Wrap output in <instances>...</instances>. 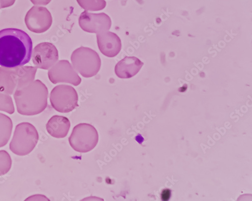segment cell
Listing matches in <instances>:
<instances>
[{"mask_svg": "<svg viewBox=\"0 0 252 201\" xmlns=\"http://www.w3.org/2000/svg\"><path fill=\"white\" fill-rule=\"evenodd\" d=\"M32 42L24 31L6 29L0 31V66L8 68L22 66L31 59Z\"/></svg>", "mask_w": 252, "mask_h": 201, "instance_id": "obj_1", "label": "cell"}, {"mask_svg": "<svg viewBox=\"0 0 252 201\" xmlns=\"http://www.w3.org/2000/svg\"><path fill=\"white\" fill-rule=\"evenodd\" d=\"M49 91L39 80L23 87L17 88L14 98L19 114L34 115L45 111L48 106Z\"/></svg>", "mask_w": 252, "mask_h": 201, "instance_id": "obj_2", "label": "cell"}, {"mask_svg": "<svg viewBox=\"0 0 252 201\" xmlns=\"http://www.w3.org/2000/svg\"><path fill=\"white\" fill-rule=\"evenodd\" d=\"M39 139L35 127L29 123H22L16 126L10 149L15 154L25 156L34 149Z\"/></svg>", "mask_w": 252, "mask_h": 201, "instance_id": "obj_3", "label": "cell"}, {"mask_svg": "<svg viewBox=\"0 0 252 201\" xmlns=\"http://www.w3.org/2000/svg\"><path fill=\"white\" fill-rule=\"evenodd\" d=\"M71 59L74 69L84 77L95 76L101 67V59L98 54L89 48L81 47L75 50Z\"/></svg>", "mask_w": 252, "mask_h": 201, "instance_id": "obj_4", "label": "cell"}, {"mask_svg": "<svg viewBox=\"0 0 252 201\" xmlns=\"http://www.w3.org/2000/svg\"><path fill=\"white\" fill-rule=\"evenodd\" d=\"M69 144L76 151L87 153L94 149L98 142L96 129L92 125L81 123L76 126L69 138Z\"/></svg>", "mask_w": 252, "mask_h": 201, "instance_id": "obj_5", "label": "cell"}, {"mask_svg": "<svg viewBox=\"0 0 252 201\" xmlns=\"http://www.w3.org/2000/svg\"><path fill=\"white\" fill-rule=\"evenodd\" d=\"M77 91L71 86L59 85L52 90L50 102L52 107L61 113H68L78 106Z\"/></svg>", "mask_w": 252, "mask_h": 201, "instance_id": "obj_6", "label": "cell"}, {"mask_svg": "<svg viewBox=\"0 0 252 201\" xmlns=\"http://www.w3.org/2000/svg\"><path fill=\"white\" fill-rule=\"evenodd\" d=\"M25 23L30 31L40 33L46 32L51 28L53 18L46 8L34 6L27 13Z\"/></svg>", "mask_w": 252, "mask_h": 201, "instance_id": "obj_7", "label": "cell"}, {"mask_svg": "<svg viewBox=\"0 0 252 201\" xmlns=\"http://www.w3.org/2000/svg\"><path fill=\"white\" fill-rule=\"evenodd\" d=\"M79 24L84 31L97 34L109 30L112 21L111 18L106 13L94 14L85 11L79 17Z\"/></svg>", "mask_w": 252, "mask_h": 201, "instance_id": "obj_8", "label": "cell"}, {"mask_svg": "<svg viewBox=\"0 0 252 201\" xmlns=\"http://www.w3.org/2000/svg\"><path fill=\"white\" fill-rule=\"evenodd\" d=\"M48 76L51 83H68L78 86L81 83V79L67 60H61L55 64L48 72Z\"/></svg>", "mask_w": 252, "mask_h": 201, "instance_id": "obj_9", "label": "cell"}, {"mask_svg": "<svg viewBox=\"0 0 252 201\" xmlns=\"http://www.w3.org/2000/svg\"><path fill=\"white\" fill-rule=\"evenodd\" d=\"M32 61L38 68L49 70L58 61L59 54L56 47L50 43H42L33 49Z\"/></svg>", "mask_w": 252, "mask_h": 201, "instance_id": "obj_10", "label": "cell"}, {"mask_svg": "<svg viewBox=\"0 0 252 201\" xmlns=\"http://www.w3.org/2000/svg\"><path fill=\"white\" fill-rule=\"evenodd\" d=\"M97 42L101 53L108 57L118 55L122 49V43L119 37L115 33L104 31L97 33Z\"/></svg>", "mask_w": 252, "mask_h": 201, "instance_id": "obj_11", "label": "cell"}, {"mask_svg": "<svg viewBox=\"0 0 252 201\" xmlns=\"http://www.w3.org/2000/svg\"><path fill=\"white\" fill-rule=\"evenodd\" d=\"M144 63L135 57H126L116 65L117 76L122 79H129L135 76Z\"/></svg>", "mask_w": 252, "mask_h": 201, "instance_id": "obj_12", "label": "cell"}, {"mask_svg": "<svg viewBox=\"0 0 252 201\" xmlns=\"http://www.w3.org/2000/svg\"><path fill=\"white\" fill-rule=\"evenodd\" d=\"M69 119L64 116L54 115L49 120L46 128L49 134L56 138L67 136L70 128Z\"/></svg>", "mask_w": 252, "mask_h": 201, "instance_id": "obj_13", "label": "cell"}, {"mask_svg": "<svg viewBox=\"0 0 252 201\" xmlns=\"http://www.w3.org/2000/svg\"><path fill=\"white\" fill-rule=\"evenodd\" d=\"M16 88V78L13 68L0 67V93L12 95Z\"/></svg>", "mask_w": 252, "mask_h": 201, "instance_id": "obj_14", "label": "cell"}, {"mask_svg": "<svg viewBox=\"0 0 252 201\" xmlns=\"http://www.w3.org/2000/svg\"><path fill=\"white\" fill-rule=\"evenodd\" d=\"M17 81V88L29 85L34 81L37 68L34 67H21L13 68Z\"/></svg>", "mask_w": 252, "mask_h": 201, "instance_id": "obj_15", "label": "cell"}, {"mask_svg": "<svg viewBox=\"0 0 252 201\" xmlns=\"http://www.w3.org/2000/svg\"><path fill=\"white\" fill-rule=\"evenodd\" d=\"M13 129L11 119L7 115L0 113V148L8 143Z\"/></svg>", "mask_w": 252, "mask_h": 201, "instance_id": "obj_16", "label": "cell"}, {"mask_svg": "<svg viewBox=\"0 0 252 201\" xmlns=\"http://www.w3.org/2000/svg\"><path fill=\"white\" fill-rule=\"evenodd\" d=\"M79 6L87 11H97L106 7L105 0H77Z\"/></svg>", "mask_w": 252, "mask_h": 201, "instance_id": "obj_17", "label": "cell"}, {"mask_svg": "<svg viewBox=\"0 0 252 201\" xmlns=\"http://www.w3.org/2000/svg\"><path fill=\"white\" fill-rule=\"evenodd\" d=\"M12 164L10 154L6 151H0V176L4 175L9 172Z\"/></svg>", "mask_w": 252, "mask_h": 201, "instance_id": "obj_18", "label": "cell"}, {"mask_svg": "<svg viewBox=\"0 0 252 201\" xmlns=\"http://www.w3.org/2000/svg\"><path fill=\"white\" fill-rule=\"evenodd\" d=\"M0 111L11 115L14 114L15 108L12 97L10 95L0 93Z\"/></svg>", "mask_w": 252, "mask_h": 201, "instance_id": "obj_19", "label": "cell"}, {"mask_svg": "<svg viewBox=\"0 0 252 201\" xmlns=\"http://www.w3.org/2000/svg\"><path fill=\"white\" fill-rule=\"evenodd\" d=\"M16 0H0V9L5 8L12 6Z\"/></svg>", "mask_w": 252, "mask_h": 201, "instance_id": "obj_20", "label": "cell"}, {"mask_svg": "<svg viewBox=\"0 0 252 201\" xmlns=\"http://www.w3.org/2000/svg\"><path fill=\"white\" fill-rule=\"evenodd\" d=\"M171 196V191L170 189H165L161 193V199L163 201H169Z\"/></svg>", "mask_w": 252, "mask_h": 201, "instance_id": "obj_21", "label": "cell"}, {"mask_svg": "<svg viewBox=\"0 0 252 201\" xmlns=\"http://www.w3.org/2000/svg\"><path fill=\"white\" fill-rule=\"evenodd\" d=\"M52 0H31V1L35 5H47Z\"/></svg>", "mask_w": 252, "mask_h": 201, "instance_id": "obj_22", "label": "cell"}]
</instances>
